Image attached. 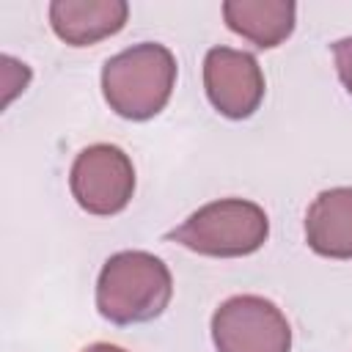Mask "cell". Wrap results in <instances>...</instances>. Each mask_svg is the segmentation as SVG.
Instances as JSON below:
<instances>
[{"mask_svg":"<svg viewBox=\"0 0 352 352\" xmlns=\"http://www.w3.org/2000/svg\"><path fill=\"white\" fill-rule=\"evenodd\" d=\"M333 60H336V72L341 85L346 88V94L352 96V36L338 38L333 44Z\"/></svg>","mask_w":352,"mask_h":352,"instance_id":"10","label":"cell"},{"mask_svg":"<svg viewBox=\"0 0 352 352\" xmlns=\"http://www.w3.org/2000/svg\"><path fill=\"white\" fill-rule=\"evenodd\" d=\"M217 352H292V324L283 311L258 294H236L212 314Z\"/></svg>","mask_w":352,"mask_h":352,"instance_id":"4","label":"cell"},{"mask_svg":"<svg viewBox=\"0 0 352 352\" xmlns=\"http://www.w3.org/2000/svg\"><path fill=\"white\" fill-rule=\"evenodd\" d=\"M173 297L168 264L148 250L113 253L96 278V311L110 324H143L157 319Z\"/></svg>","mask_w":352,"mask_h":352,"instance_id":"1","label":"cell"},{"mask_svg":"<svg viewBox=\"0 0 352 352\" xmlns=\"http://www.w3.org/2000/svg\"><path fill=\"white\" fill-rule=\"evenodd\" d=\"M305 242L324 258H352V187L322 190L305 212Z\"/></svg>","mask_w":352,"mask_h":352,"instance_id":"8","label":"cell"},{"mask_svg":"<svg viewBox=\"0 0 352 352\" xmlns=\"http://www.w3.org/2000/svg\"><path fill=\"white\" fill-rule=\"evenodd\" d=\"M297 6L292 0H226L223 19L228 30L261 50L283 44L294 30Z\"/></svg>","mask_w":352,"mask_h":352,"instance_id":"9","label":"cell"},{"mask_svg":"<svg viewBox=\"0 0 352 352\" xmlns=\"http://www.w3.org/2000/svg\"><path fill=\"white\" fill-rule=\"evenodd\" d=\"M176 85V58L165 44L140 41L102 66V96L110 110L129 121L154 118Z\"/></svg>","mask_w":352,"mask_h":352,"instance_id":"2","label":"cell"},{"mask_svg":"<svg viewBox=\"0 0 352 352\" xmlns=\"http://www.w3.org/2000/svg\"><path fill=\"white\" fill-rule=\"evenodd\" d=\"M270 236L267 212L248 198H220L195 209L182 226L170 228L165 239L179 242L182 248L214 256L236 258L256 253Z\"/></svg>","mask_w":352,"mask_h":352,"instance_id":"3","label":"cell"},{"mask_svg":"<svg viewBox=\"0 0 352 352\" xmlns=\"http://www.w3.org/2000/svg\"><path fill=\"white\" fill-rule=\"evenodd\" d=\"M204 88L220 116L242 121L258 110L267 82L258 60L250 52L212 47L204 58Z\"/></svg>","mask_w":352,"mask_h":352,"instance_id":"6","label":"cell"},{"mask_svg":"<svg viewBox=\"0 0 352 352\" xmlns=\"http://www.w3.org/2000/svg\"><path fill=\"white\" fill-rule=\"evenodd\" d=\"M80 352H126V349H121V346H116V344H104V341H96V344H91V346L80 349Z\"/></svg>","mask_w":352,"mask_h":352,"instance_id":"11","label":"cell"},{"mask_svg":"<svg viewBox=\"0 0 352 352\" xmlns=\"http://www.w3.org/2000/svg\"><path fill=\"white\" fill-rule=\"evenodd\" d=\"M129 16L126 0H52L50 25L55 36L72 47H91L116 36Z\"/></svg>","mask_w":352,"mask_h":352,"instance_id":"7","label":"cell"},{"mask_svg":"<svg viewBox=\"0 0 352 352\" xmlns=\"http://www.w3.org/2000/svg\"><path fill=\"white\" fill-rule=\"evenodd\" d=\"M69 187L80 209L110 217L126 209L135 192V165L129 154L113 143H94L82 148L69 170Z\"/></svg>","mask_w":352,"mask_h":352,"instance_id":"5","label":"cell"}]
</instances>
